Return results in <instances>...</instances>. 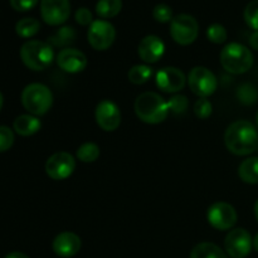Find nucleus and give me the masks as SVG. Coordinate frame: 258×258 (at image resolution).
Segmentation results:
<instances>
[{"label":"nucleus","instance_id":"f257e3e1","mask_svg":"<svg viewBox=\"0 0 258 258\" xmlns=\"http://www.w3.org/2000/svg\"><path fill=\"white\" fill-rule=\"evenodd\" d=\"M224 143L227 149L234 155H249L257 150L258 131L249 121L238 120L231 123L226 130Z\"/></svg>","mask_w":258,"mask_h":258},{"label":"nucleus","instance_id":"f03ea898","mask_svg":"<svg viewBox=\"0 0 258 258\" xmlns=\"http://www.w3.org/2000/svg\"><path fill=\"white\" fill-rule=\"evenodd\" d=\"M135 112L143 122L156 125L168 117V102L155 92H144L135 101Z\"/></svg>","mask_w":258,"mask_h":258},{"label":"nucleus","instance_id":"7ed1b4c3","mask_svg":"<svg viewBox=\"0 0 258 258\" xmlns=\"http://www.w3.org/2000/svg\"><path fill=\"white\" fill-rule=\"evenodd\" d=\"M20 59L32 71H44L54 59V52L49 43L28 40L20 48Z\"/></svg>","mask_w":258,"mask_h":258},{"label":"nucleus","instance_id":"20e7f679","mask_svg":"<svg viewBox=\"0 0 258 258\" xmlns=\"http://www.w3.org/2000/svg\"><path fill=\"white\" fill-rule=\"evenodd\" d=\"M221 64L232 75H243L253 66V54L241 43H229L222 49Z\"/></svg>","mask_w":258,"mask_h":258},{"label":"nucleus","instance_id":"39448f33","mask_svg":"<svg viewBox=\"0 0 258 258\" xmlns=\"http://www.w3.org/2000/svg\"><path fill=\"white\" fill-rule=\"evenodd\" d=\"M22 105L33 116L45 115L53 105V93L42 83H30L22 92Z\"/></svg>","mask_w":258,"mask_h":258},{"label":"nucleus","instance_id":"423d86ee","mask_svg":"<svg viewBox=\"0 0 258 258\" xmlns=\"http://www.w3.org/2000/svg\"><path fill=\"white\" fill-rule=\"evenodd\" d=\"M199 25L194 17L189 14H179L170 22V35L180 45H189L198 38Z\"/></svg>","mask_w":258,"mask_h":258},{"label":"nucleus","instance_id":"0eeeda50","mask_svg":"<svg viewBox=\"0 0 258 258\" xmlns=\"http://www.w3.org/2000/svg\"><path fill=\"white\" fill-rule=\"evenodd\" d=\"M188 85L194 95L199 98H207L216 92L218 81L211 70L198 66L189 72Z\"/></svg>","mask_w":258,"mask_h":258},{"label":"nucleus","instance_id":"6e6552de","mask_svg":"<svg viewBox=\"0 0 258 258\" xmlns=\"http://www.w3.org/2000/svg\"><path fill=\"white\" fill-rule=\"evenodd\" d=\"M88 43L96 50H106L113 44L116 38L115 27L105 19L93 20L88 28Z\"/></svg>","mask_w":258,"mask_h":258},{"label":"nucleus","instance_id":"1a4fd4ad","mask_svg":"<svg viewBox=\"0 0 258 258\" xmlns=\"http://www.w3.org/2000/svg\"><path fill=\"white\" fill-rule=\"evenodd\" d=\"M237 212L233 206L226 202H217L208 208L207 219L213 228L218 231H228L237 223Z\"/></svg>","mask_w":258,"mask_h":258},{"label":"nucleus","instance_id":"9d476101","mask_svg":"<svg viewBox=\"0 0 258 258\" xmlns=\"http://www.w3.org/2000/svg\"><path fill=\"white\" fill-rule=\"evenodd\" d=\"M76 169V160L70 153L58 151L49 156L45 163V173L53 180H64L70 178Z\"/></svg>","mask_w":258,"mask_h":258},{"label":"nucleus","instance_id":"9b49d317","mask_svg":"<svg viewBox=\"0 0 258 258\" xmlns=\"http://www.w3.org/2000/svg\"><path fill=\"white\" fill-rule=\"evenodd\" d=\"M253 247V239L247 229H232L224 239V248L232 258H246Z\"/></svg>","mask_w":258,"mask_h":258},{"label":"nucleus","instance_id":"f8f14e48","mask_svg":"<svg viewBox=\"0 0 258 258\" xmlns=\"http://www.w3.org/2000/svg\"><path fill=\"white\" fill-rule=\"evenodd\" d=\"M40 14L47 24H63L71 14L70 0H40Z\"/></svg>","mask_w":258,"mask_h":258},{"label":"nucleus","instance_id":"ddd939ff","mask_svg":"<svg viewBox=\"0 0 258 258\" xmlns=\"http://www.w3.org/2000/svg\"><path fill=\"white\" fill-rule=\"evenodd\" d=\"M95 118L103 131H115L121 123L120 108L113 101L102 100L96 107Z\"/></svg>","mask_w":258,"mask_h":258},{"label":"nucleus","instance_id":"4468645a","mask_svg":"<svg viewBox=\"0 0 258 258\" xmlns=\"http://www.w3.org/2000/svg\"><path fill=\"white\" fill-rule=\"evenodd\" d=\"M185 76L179 68L165 67L156 73V86L163 92L176 93L185 86Z\"/></svg>","mask_w":258,"mask_h":258},{"label":"nucleus","instance_id":"2eb2a0df","mask_svg":"<svg viewBox=\"0 0 258 258\" xmlns=\"http://www.w3.org/2000/svg\"><path fill=\"white\" fill-rule=\"evenodd\" d=\"M57 63L67 73H80L87 67V57L76 48H64L57 55Z\"/></svg>","mask_w":258,"mask_h":258},{"label":"nucleus","instance_id":"dca6fc26","mask_svg":"<svg viewBox=\"0 0 258 258\" xmlns=\"http://www.w3.org/2000/svg\"><path fill=\"white\" fill-rule=\"evenodd\" d=\"M82 242L81 238L73 232H62L53 241V251L57 256L70 258L76 256L80 252Z\"/></svg>","mask_w":258,"mask_h":258},{"label":"nucleus","instance_id":"f3484780","mask_svg":"<svg viewBox=\"0 0 258 258\" xmlns=\"http://www.w3.org/2000/svg\"><path fill=\"white\" fill-rule=\"evenodd\" d=\"M138 52L145 63H156L165 52V44L156 35H146L141 39Z\"/></svg>","mask_w":258,"mask_h":258},{"label":"nucleus","instance_id":"a211bd4d","mask_svg":"<svg viewBox=\"0 0 258 258\" xmlns=\"http://www.w3.org/2000/svg\"><path fill=\"white\" fill-rule=\"evenodd\" d=\"M14 131L20 136H32L42 127L39 118L33 115H20L13 122Z\"/></svg>","mask_w":258,"mask_h":258},{"label":"nucleus","instance_id":"6ab92c4d","mask_svg":"<svg viewBox=\"0 0 258 258\" xmlns=\"http://www.w3.org/2000/svg\"><path fill=\"white\" fill-rule=\"evenodd\" d=\"M238 175L244 183L258 184V158H248L241 163L238 168Z\"/></svg>","mask_w":258,"mask_h":258},{"label":"nucleus","instance_id":"aec40b11","mask_svg":"<svg viewBox=\"0 0 258 258\" xmlns=\"http://www.w3.org/2000/svg\"><path fill=\"white\" fill-rule=\"evenodd\" d=\"M190 258H227V256L217 244L211 242H202L194 247Z\"/></svg>","mask_w":258,"mask_h":258},{"label":"nucleus","instance_id":"412c9836","mask_svg":"<svg viewBox=\"0 0 258 258\" xmlns=\"http://www.w3.org/2000/svg\"><path fill=\"white\" fill-rule=\"evenodd\" d=\"M122 9V0H98L96 4V13L102 19H111L116 17Z\"/></svg>","mask_w":258,"mask_h":258},{"label":"nucleus","instance_id":"4be33fe9","mask_svg":"<svg viewBox=\"0 0 258 258\" xmlns=\"http://www.w3.org/2000/svg\"><path fill=\"white\" fill-rule=\"evenodd\" d=\"M76 39V32L72 27H60L52 37H49L48 43L53 47H67L72 44Z\"/></svg>","mask_w":258,"mask_h":258},{"label":"nucleus","instance_id":"5701e85b","mask_svg":"<svg viewBox=\"0 0 258 258\" xmlns=\"http://www.w3.org/2000/svg\"><path fill=\"white\" fill-rule=\"evenodd\" d=\"M40 23L34 18H23L15 25V32L22 38H32L39 32Z\"/></svg>","mask_w":258,"mask_h":258},{"label":"nucleus","instance_id":"b1692460","mask_svg":"<svg viewBox=\"0 0 258 258\" xmlns=\"http://www.w3.org/2000/svg\"><path fill=\"white\" fill-rule=\"evenodd\" d=\"M153 70L146 64H136L128 71V80L134 85H143L150 80Z\"/></svg>","mask_w":258,"mask_h":258},{"label":"nucleus","instance_id":"393cba45","mask_svg":"<svg viewBox=\"0 0 258 258\" xmlns=\"http://www.w3.org/2000/svg\"><path fill=\"white\" fill-rule=\"evenodd\" d=\"M237 98L246 106L254 105L258 101V91L251 83H243L237 90Z\"/></svg>","mask_w":258,"mask_h":258},{"label":"nucleus","instance_id":"a878e982","mask_svg":"<svg viewBox=\"0 0 258 258\" xmlns=\"http://www.w3.org/2000/svg\"><path fill=\"white\" fill-rule=\"evenodd\" d=\"M76 155L82 163H93L100 156V148L95 143H85L78 148Z\"/></svg>","mask_w":258,"mask_h":258},{"label":"nucleus","instance_id":"bb28decb","mask_svg":"<svg viewBox=\"0 0 258 258\" xmlns=\"http://www.w3.org/2000/svg\"><path fill=\"white\" fill-rule=\"evenodd\" d=\"M227 37H228V34H227L226 28L219 23L209 25L208 29H207V38L214 44H222V43L226 42Z\"/></svg>","mask_w":258,"mask_h":258},{"label":"nucleus","instance_id":"cd10ccee","mask_svg":"<svg viewBox=\"0 0 258 258\" xmlns=\"http://www.w3.org/2000/svg\"><path fill=\"white\" fill-rule=\"evenodd\" d=\"M188 98L184 95H175L169 98L168 108L169 112H173L175 115H183L188 110Z\"/></svg>","mask_w":258,"mask_h":258},{"label":"nucleus","instance_id":"c85d7f7f","mask_svg":"<svg viewBox=\"0 0 258 258\" xmlns=\"http://www.w3.org/2000/svg\"><path fill=\"white\" fill-rule=\"evenodd\" d=\"M244 20L253 30H258V0H252L244 9Z\"/></svg>","mask_w":258,"mask_h":258},{"label":"nucleus","instance_id":"c756f323","mask_svg":"<svg viewBox=\"0 0 258 258\" xmlns=\"http://www.w3.org/2000/svg\"><path fill=\"white\" fill-rule=\"evenodd\" d=\"M193 111L196 113V116L201 120H206L209 116L212 115V111H213V106L212 102L208 98H199L193 106Z\"/></svg>","mask_w":258,"mask_h":258},{"label":"nucleus","instance_id":"7c9ffc66","mask_svg":"<svg viewBox=\"0 0 258 258\" xmlns=\"http://www.w3.org/2000/svg\"><path fill=\"white\" fill-rule=\"evenodd\" d=\"M153 17L159 23H168L173 20V9L168 4H158L153 10Z\"/></svg>","mask_w":258,"mask_h":258},{"label":"nucleus","instance_id":"2f4dec72","mask_svg":"<svg viewBox=\"0 0 258 258\" xmlns=\"http://www.w3.org/2000/svg\"><path fill=\"white\" fill-rule=\"evenodd\" d=\"M14 144V133L8 126H0V153L8 151Z\"/></svg>","mask_w":258,"mask_h":258},{"label":"nucleus","instance_id":"473e14b6","mask_svg":"<svg viewBox=\"0 0 258 258\" xmlns=\"http://www.w3.org/2000/svg\"><path fill=\"white\" fill-rule=\"evenodd\" d=\"M75 18H76V22H77L80 25H83V27H86V25H91L93 22L92 13H91V10H88L87 8H80V9H77V12H76L75 14Z\"/></svg>","mask_w":258,"mask_h":258},{"label":"nucleus","instance_id":"72a5a7b5","mask_svg":"<svg viewBox=\"0 0 258 258\" xmlns=\"http://www.w3.org/2000/svg\"><path fill=\"white\" fill-rule=\"evenodd\" d=\"M38 4V0H10V5L17 12H28Z\"/></svg>","mask_w":258,"mask_h":258},{"label":"nucleus","instance_id":"f704fd0d","mask_svg":"<svg viewBox=\"0 0 258 258\" xmlns=\"http://www.w3.org/2000/svg\"><path fill=\"white\" fill-rule=\"evenodd\" d=\"M249 45H251L253 49L258 50V30H254L251 34V37H249Z\"/></svg>","mask_w":258,"mask_h":258},{"label":"nucleus","instance_id":"c9c22d12","mask_svg":"<svg viewBox=\"0 0 258 258\" xmlns=\"http://www.w3.org/2000/svg\"><path fill=\"white\" fill-rule=\"evenodd\" d=\"M5 258H29L27 256V254L22 253V252H12V253L7 254V257Z\"/></svg>","mask_w":258,"mask_h":258},{"label":"nucleus","instance_id":"e433bc0d","mask_svg":"<svg viewBox=\"0 0 258 258\" xmlns=\"http://www.w3.org/2000/svg\"><path fill=\"white\" fill-rule=\"evenodd\" d=\"M253 248L258 252V233L254 236V238H253Z\"/></svg>","mask_w":258,"mask_h":258},{"label":"nucleus","instance_id":"4c0bfd02","mask_svg":"<svg viewBox=\"0 0 258 258\" xmlns=\"http://www.w3.org/2000/svg\"><path fill=\"white\" fill-rule=\"evenodd\" d=\"M254 216H256V219L258 222V201L256 202V204H254Z\"/></svg>","mask_w":258,"mask_h":258},{"label":"nucleus","instance_id":"58836bf2","mask_svg":"<svg viewBox=\"0 0 258 258\" xmlns=\"http://www.w3.org/2000/svg\"><path fill=\"white\" fill-rule=\"evenodd\" d=\"M3 105H4V97H3V93L0 92V110L3 108Z\"/></svg>","mask_w":258,"mask_h":258},{"label":"nucleus","instance_id":"ea45409f","mask_svg":"<svg viewBox=\"0 0 258 258\" xmlns=\"http://www.w3.org/2000/svg\"><path fill=\"white\" fill-rule=\"evenodd\" d=\"M256 122H257V127H258V112H257V117H256Z\"/></svg>","mask_w":258,"mask_h":258},{"label":"nucleus","instance_id":"a19ab883","mask_svg":"<svg viewBox=\"0 0 258 258\" xmlns=\"http://www.w3.org/2000/svg\"><path fill=\"white\" fill-rule=\"evenodd\" d=\"M257 151H258V146H257Z\"/></svg>","mask_w":258,"mask_h":258}]
</instances>
